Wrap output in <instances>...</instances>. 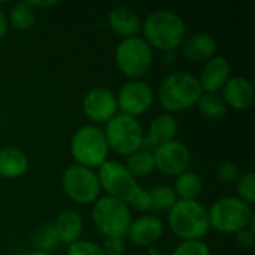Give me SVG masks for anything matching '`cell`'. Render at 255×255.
I'll return each mask as SVG.
<instances>
[{
  "label": "cell",
  "instance_id": "obj_1",
  "mask_svg": "<svg viewBox=\"0 0 255 255\" xmlns=\"http://www.w3.org/2000/svg\"><path fill=\"white\" fill-rule=\"evenodd\" d=\"M97 176L100 188L106 193V196L142 212L151 209L146 190L127 172L123 163L108 160L97 169Z\"/></svg>",
  "mask_w": 255,
  "mask_h": 255
},
{
  "label": "cell",
  "instance_id": "obj_2",
  "mask_svg": "<svg viewBox=\"0 0 255 255\" xmlns=\"http://www.w3.org/2000/svg\"><path fill=\"white\" fill-rule=\"evenodd\" d=\"M142 37L151 48L163 52H175L181 48L187 27L184 18L172 9H157L142 21Z\"/></svg>",
  "mask_w": 255,
  "mask_h": 255
},
{
  "label": "cell",
  "instance_id": "obj_3",
  "mask_svg": "<svg viewBox=\"0 0 255 255\" xmlns=\"http://www.w3.org/2000/svg\"><path fill=\"white\" fill-rule=\"evenodd\" d=\"M202 93L203 91L196 75L176 70L164 76L157 90V99L166 114L173 115L194 108Z\"/></svg>",
  "mask_w": 255,
  "mask_h": 255
},
{
  "label": "cell",
  "instance_id": "obj_4",
  "mask_svg": "<svg viewBox=\"0 0 255 255\" xmlns=\"http://www.w3.org/2000/svg\"><path fill=\"white\" fill-rule=\"evenodd\" d=\"M167 224L181 241H202L211 230L208 209L199 200H178L167 212Z\"/></svg>",
  "mask_w": 255,
  "mask_h": 255
},
{
  "label": "cell",
  "instance_id": "obj_5",
  "mask_svg": "<svg viewBox=\"0 0 255 255\" xmlns=\"http://www.w3.org/2000/svg\"><path fill=\"white\" fill-rule=\"evenodd\" d=\"M69 149L72 158L75 160V164L93 170L106 163L111 152L103 130L96 124L81 126L72 134Z\"/></svg>",
  "mask_w": 255,
  "mask_h": 255
},
{
  "label": "cell",
  "instance_id": "obj_6",
  "mask_svg": "<svg viewBox=\"0 0 255 255\" xmlns=\"http://www.w3.org/2000/svg\"><path fill=\"white\" fill-rule=\"evenodd\" d=\"M130 208L109 196H100L91 208V221L96 230L106 238H126L131 224Z\"/></svg>",
  "mask_w": 255,
  "mask_h": 255
},
{
  "label": "cell",
  "instance_id": "obj_7",
  "mask_svg": "<svg viewBox=\"0 0 255 255\" xmlns=\"http://www.w3.org/2000/svg\"><path fill=\"white\" fill-rule=\"evenodd\" d=\"M251 217V206L238 196L221 197L208 209L209 227L224 235H236L238 232L248 229Z\"/></svg>",
  "mask_w": 255,
  "mask_h": 255
},
{
  "label": "cell",
  "instance_id": "obj_8",
  "mask_svg": "<svg viewBox=\"0 0 255 255\" xmlns=\"http://www.w3.org/2000/svg\"><path fill=\"white\" fill-rule=\"evenodd\" d=\"M109 151L118 155L128 157L130 154L139 151L143 142V127L140 121L134 117L118 112L114 118L106 123L103 130Z\"/></svg>",
  "mask_w": 255,
  "mask_h": 255
},
{
  "label": "cell",
  "instance_id": "obj_9",
  "mask_svg": "<svg viewBox=\"0 0 255 255\" xmlns=\"http://www.w3.org/2000/svg\"><path fill=\"white\" fill-rule=\"evenodd\" d=\"M152 48L142 36L121 39L115 48V63L123 75L128 79H140L152 66Z\"/></svg>",
  "mask_w": 255,
  "mask_h": 255
},
{
  "label": "cell",
  "instance_id": "obj_10",
  "mask_svg": "<svg viewBox=\"0 0 255 255\" xmlns=\"http://www.w3.org/2000/svg\"><path fill=\"white\" fill-rule=\"evenodd\" d=\"M61 187L64 194L78 205H93L102 191L97 172L75 163L64 169Z\"/></svg>",
  "mask_w": 255,
  "mask_h": 255
},
{
  "label": "cell",
  "instance_id": "obj_11",
  "mask_svg": "<svg viewBox=\"0 0 255 255\" xmlns=\"http://www.w3.org/2000/svg\"><path fill=\"white\" fill-rule=\"evenodd\" d=\"M115 96L118 111L134 118L148 112L154 103V91L142 79H128L120 87Z\"/></svg>",
  "mask_w": 255,
  "mask_h": 255
},
{
  "label": "cell",
  "instance_id": "obj_12",
  "mask_svg": "<svg viewBox=\"0 0 255 255\" xmlns=\"http://www.w3.org/2000/svg\"><path fill=\"white\" fill-rule=\"evenodd\" d=\"M152 157L155 170L170 178H176L181 173L187 172L191 163L190 148L176 139L155 148L152 151Z\"/></svg>",
  "mask_w": 255,
  "mask_h": 255
},
{
  "label": "cell",
  "instance_id": "obj_13",
  "mask_svg": "<svg viewBox=\"0 0 255 255\" xmlns=\"http://www.w3.org/2000/svg\"><path fill=\"white\" fill-rule=\"evenodd\" d=\"M81 106L85 117L94 124H106L118 114L117 96L106 87H96L87 91Z\"/></svg>",
  "mask_w": 255,
  "mask_h": 255
},
{
  "label": "cell",
  "instance_id": "obj_14",
  "mask_svg": "<svg viewBox=\"0 0 255 255\" xmlns=\"http://www.w3.org/2000/svg\"><path fill=\"white\" fill-rule=\"evenodd\" d=\"M164 235V223L157 215H140L131 220L126 238L137 247H154Z\"/></svg>",
  "mask_w": 255,
  "mask_h": 255
},
{
  "label": "cell",
  "instance_id": "obj_15",
  "mask_svg": "<svg viewBox=\"0 0 255 255\" xmlns=\"http://www.w3.org/2000/svg\"><path fill=\"white\" fill-rule=\"evenodd\" d=\"M232 76V64L226 55L215 54L209 58L197 76L203 93H218Z\"/></svg>",
  "mask_w": 255,
  "mask_h": 255
},
{
  "label": "cell",
  "instance_id": "obj_16",
  "mask_svg": "<svg viewBox=\"0 0 255 255\" xmlns=\"http://www.w3.org/2000/svg\"><path fill=\"white\" fill-rule=\"evenodd\" d=\"M176 134H178V120L172 114H160L149 123L140 149L152 152L160 145L175 140Z\"/></svg>",
  "mask_w": 255,
  "mask_h": 255
},
{
  "label": "cell",
  "instance_id": "obj_17",
  "mask_svg": "<svg viewBox=\"0 0 255 255\" xmlns=\"http://www.w3.org/2000/svg\"><path fill=\"white\" fill-rule=\"evenodd\" d=\"M221 96L227 108H232L235 111H247L254 102V85L245 76L232 75L223 87Z\"/></svg>",
  "mask_w": 255,
  "mask_h": 255
},
{
  "label": "cell",
  "instance_id": "obj_18",
  "mask_svg": "<svg viewBox=\"0 0 255 255\" xmlns=\"http://www.w3.org/2000/svg\"><path fill=\"white\" fill-rule=\"evenodd\" d=\"M108 25L114 33L121 36V39H127V37L139 36L142 19L134 9L124 4H118L109 10Z\"/></svg>",
  "mask_w": 255,
  "mask_h": 255
},
{
  "label": "cell",
  "instance_id": "obj_19",
  "mask_svg": "<svg viewBox=\"0 0 255 255\" xmlns=\"http://www.w3.org/2000/svg\"><path fill=\"white\" fill-rule=\"evenodd\" d=\"M182 54L190 61L197 63H206L209 58H212L217 54L218 42L217 39L206 31L193 33L191 36L185 37L182 45Z\"/></svg>",
  "mask_w": 255,
  "mask_h": 255
},
{
  "label": "cell",
  "instance_id": "obj_20",
  "mask_svg": "<svg viewBox=\"0 0 255 255\" xmlns=\"http://www.w3.org/2000/svg\"><path fill=\"white\" fill-rule=\"evenodd\" d=\"M60 244L72 245L78 242L84 232V220L81 214L75 209H64L58 214L55 223L52 224Z\"/></svg>",
  "mask_w": 255,
  "mask_h": 255
},
{
  "label": "cell",
  "instance_id": "obj_21",
  "mask_svg": "<svg viewBox=\"0 0 255 255\" xmlns=\"http://www.w3.org/2000/svg\"><path fill=\"white\" fill-rule=\"evenodd\" d=\"M30 161L27 154L16 146L0 148V176L4 179H18L28 172Z\"/></svg>",
  "mask_w": 255,
  "mask_h": 255
},
{
  "label": "cell",
  "instance_id": "obj_22",
  "mask_svg": "<svg viewBox=\"0 0 255 255\" xmlns=\"http://www.w3.org/2000/svg\"><path fill=\"white\" fill-rule=\"evenodd\" d=\"M203 182L202 178L191 170H187L176 176L173 191L178 197V200H197V197L202 194Z\"/></svg>",
  "mask_w": 255,
  "mask_h": 255
},
{
  "label": "cell",
  "instance_id": "obj_23",
  "mask_svg": "<svg viewBox=\"0 0 255 255\" xmlns=\"http://www.w3.org/2000/svg\"><path fill=\"white\" fill-rule=\"evenodd\" d=\"M199 112L211 121H218L221 118L226 117L229 108L223 99V96H220V93H202L200 99L196 103Z\"/></svg>",
  "mask_w": 255,
  "mask_h": 255
},
{
  "label": "cell",
  "instance_id": "obj_24",
  "mask_svg": "<svg viewBox=\"0 0 255 255\" xmlns=\"http://www.w3.org/2000/svg\"><path fill=\"white\" fill-rule=\"evenodd\" d=\"M36 22V9L30 4L28 0L16 1L12 4L9 15H7V24L16 30H28Z\"/></svg>",
  "mask_w": 255,
  "mask_h": 255
},
{
  "label": "cell",
  "instance_id": "obj_25",
  "mask_svg": "<svg viewBox=\"0 0 255 255\" xmlns=\"http://www.w3.org/2000/svg\"><path fill=\"white\" fill-rule=\"evenodd\" d=\"M124 167L127 169V172L133 176V178H143L151 175L155 170V164H154V157L152 152L145 151V149H139L133 154H130L126 158Z\"/></svg>",
  "mask_w": 255,
  "mask_h": 255
},
{
  "label": "cell",
  "instance_id": "obj_26",
  "mask_svg": "<svg viewBox=\"0 0 255 255\" xmlns=\"http://www.w3.org/2000/svg\"><path fill=\"white\" fill-rule=\"evenodd\" d=\"M149 197V206L157 212H169L172 206L178 202V197L172 187L169 185H154L146 190Z\"/></svg>",
  "mask_w": 255,
  "mask_h": 255
},
{
  "label": "cell",
  "instance_id": "obj_27",
  "mask_svg": "<svg viewBox=\"0 0 255 255\" xmlns=\"http://www.w3.org/2000/svg\"><path fill=\"white\" fill-rule=\"evenodd\" d=\"M33 242H34L36 251H42V253H48V254H51V251L54 248H57L58 244H60L58 236H57L52 224H46V226L40 227L36 232Z\"/></svg>",
  "mask_w": 255,
  "mask_h": 255
},
{
  "label": "cell",
  "instance_id": "obj_28",
  "mask_svg": "<svg viewBox=\"0 0 255 255\" xmlns=\"http://www.w3.org/2000/svg\"><path fill=\"white\" fill-rule=\"evenodd\" d=\"M236 191L238 197L248 203L250 206L255 203V173L247 172L241 175V178L236 182Z\"/></svg>",
  "mask_w": 255,
  "mask_h": 255
},
{
  "label": "cell",
  "instance_id": "obj_29",
  "mask_svg": "<svg viewBox=\"0 0 255 255\" xmlns=\"http://www.w3.org/2000/svg\"><path fill=\"white\" fill-rule=\"evenodd\" d=\"M215 175H217V179L223 184H227V185H232V184H236L238 179L241 178V170H239V166L236 163H232V161H224L221 164L217 166L215 169Z\"/></svg>",
  "mask_w": 255,
  "mask_h": 255
},
{
  "label": "cell",
  "instance_id": "obj_30",
  "mask_svg": "<svg viewBox=\"0 0 255 255\" xmlns=\"http://www.w3.org/2000/svg\"><path fill=\"white\" fill-rule=\"evenodd\" d=\"M172 255H211V250L203 241H181Z\"/></svg>",
  "mask_w": 255,
  "mask_h": 255
},
{
  "label": "cell",
  "instance_id": "obj_31",
  "mask_svg": "<svg viewBox=\"0 0 255 255\" xmlns=\"http://www.w3.org/2000/svg\"><path fill=\"white\" fill-rule=\"evenodd\" d=\"M66 255H106L103 253L102 247L93 241L79 239L78 242L67 247Z\"/></svg>",
  "mask_w": 255,
  "mask_h": 255
},
{
  "label": "cell",
  "instance_id": "obj_32",
  "mask_svg": "<svg viewBox=\"0 0 255 255\" xmlns=\"http://www.w3.org/2000/svg\"><path fill=\"white\" fill-rule=\"evenodd\" d=\"M102 250L106 255H124L126 253V241L123 238H106Z\"/></svg>",
  "mask_w": 255,
  "mask_h": 255
},
{
  "label": "cell",
  "instance_id": "obj_33",
  "mask_svg": "<svg viewBox=\"0 0 255 255\" xmlns=\"http://www.w3.org/2000/svg\"><path fill=\"white\" fill-rule=\"evenodd\" d=\"M235 236H236V244L244 250H248L254 245V233L248 229L238 232Z\"/></svg>",
  "mask_w": 255,
  "mask_h": 255
},
{
  "label": "cell",
  "instance_id": "obj_34",
  "mask_svg": "<svg viewBox=\"0 0 255 255\" xmlns=\"http://www.w3.org/2000/svg\"><path fill=\"white\" fill-rule=\"evenodd\" d=\"M7 30H9L7 16H6V13L3 12V9L0 7V40L7 34Z\"/></svg>",
  "mask_w": 255,
  "mask_h": 255
},
{
  "label": "cell",
  "instance_id": "obj_35",
  "mask_svg": "<svg viewBox=\"0 0 255 255\" xmlns=\"http://www.w3.org/2000/svg\"><path fill=\"white\" fill-rule=\"evenodd\" d=\"M30 4L33 7H52V6H57L58 1L55 0H48V1H30Z\"/></svg>",
  "mask_w": 255,
  "mask_h": 255
},
{
  "label": "cell",
  "instance_id": "obj_36",
  "mask_svg": "<svg viewBox=\"0 0 255 255\" xmlns=\"http://www.w3.org/2000/svg\"><path fill=\"white\" fill-rule=\"evenodd\" d=\"M25 255H51V254H48V253H42V251H31V253H28V254H25Z\"/></svg>",
  "mask_w": 255,
  "mask_h": 255
},
{
  "label": "cell",
  "instance_id": "obj_37",
  "mask_svg": "<svg viewBox=\"0 0 255 255\" xmlns=\"http://www.w3.org/2000/svg\"><path fill=\"white\" fill-rule=\"evenodd\" d=\"M148 255H158V254H157V250H155V248L149 247V248H148Z\"/></svg>",
  "mask_w": 255,
  "mask_h": 255
}]
</instances>
